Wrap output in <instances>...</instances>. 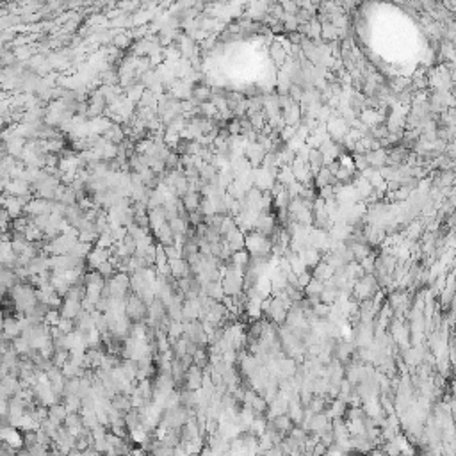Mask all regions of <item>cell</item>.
I'll use <instances>...</instances> for the list:
<instances>
[{"label": "cell", "instance_id": "cell-5", "mask_svg": "<svg viewBox=\"0 0 456 456\" xmlns=\"http://www.w3.org/2000/svg\"><path fill=\"white\" fill-rule=\"evenodd\" d=\"M200 456H218V454H216L214 451L211 449V446H205L203 449L200 451Z\"/></svg>", "mask_w": 456, "mask_h": 456}, {"label": "cell", "instance_id": "cell-1", "mask_svg": "<svg viewBox=\"0 0 456 456\" xmlns=\"http://www.w3.org/2000/svg\"><path fill=\"white\" fill-rule=\"evenodd\" d=\"M201 387H203V369L193 365L188 371V376H185V388H189V390H200Z\"/></svg>", "mask_w": 456, "mask_h": 456}, {"label": "cell", "instance_id": "cell-2", "mask_svg": "<svg viewBox=\"0 0 456 456\" xmlns=\"http://www.w3.org/2000/svg\"><path fill=\"white\" fill-rule=\"evenodd\" d=\"M68 410H66V406L63 405V403H55V405L48 406V419H50L52 422H55L57 426L65 424L66 417H68Z\"/></svg>", "mask_w": 456, "mask_h": 456}, {"label": "cell", "instance_id": "cell-3", "mask_svg": "<svg viewBox=\"0 0 456 456\" xmlns=\"http://www.w3.org/2000/svg\"><path fill=\"white\" fill-rule=\"evenodd\" d=\"M65 426L68 428V431H72L73 435L77 437L78 433L86 428L84 417H82V413H68V417H66V421H65Z\"/></svg>", "mask_w": 456, "mask_h": 456}, {"label": "cell", "instance_id": "cell-4", "mask_svg": "<svg viewBox=\"0 0 456 456\" xmlns=\"http://www.w3.org/2000/svg\"><path fill=\"white\" fill-rule=\"evenodd\" d=\"M114 45L118 48H123V47H127V45H129V36L127 34H119V36H116L114 38Z\"/></svg>", "mask_w": 456, "mask_h": 456}]
</instances>
